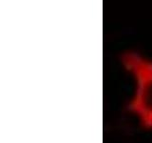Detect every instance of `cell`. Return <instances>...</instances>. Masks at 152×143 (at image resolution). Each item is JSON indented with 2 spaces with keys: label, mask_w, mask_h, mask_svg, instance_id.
I'll use <instances>...</instances> for the list:
<instances>
[{
  "label": "cell",
  "mask_w": 152,
  "mask_h": 143,
  "mask_svg": "<svg viewBox=\"0 0 152 143\" xmlns=\"http://www.w3.org/2000/svg\"><path fill=\"white\" fill-rule=\"evenodd\" d=\"M121 61L134 82L128 112L138 118L142 128L152 130V59L140 52H127Z\"/></svg>",
  "instance_id": "cell-1"
}]
</instances>
